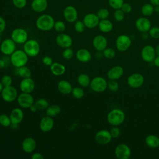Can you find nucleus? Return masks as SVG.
Returning <instances> with one entry per match:
<instances>
[{
  "label": "nucleus",
  "mask_w": 159,
  "mask_h": 159,
  "mask_svg": "<svg viewBox=\"0 0 159 159\" xmlns=\"http://www.w3.org/2000/svg\"><path fill=\"white\" fill-rule=\"evenodd\" d=\"M55 22L53 17L51 15L44 14L37 18L35 25L40 30L48 31L53 28Z\"/></svg>",
  "instance_id": "f257e3e1"
},
{
  "label": "nucleus",
  "mask_w": 159,
  "mask_h": 159,
  "mask_svg": "<svg viewBox=\"0 0 159 159\" xmlns=\"http://www.w3.org/2000/svg\"><path fill=\"white\" fill-rule=\"evenodd\" d=\"M29 56L22 50H16L10 55V61L16 68L26 65L28 62Z\"/></svg>",
  "instance_id": "f03ea898"
},
{
  "label": "nucleus",
  "mask_w": 159,
  "mask_h": 159,
  "mask_svg": "<svg viewBox=\"0 0 159 159\" xmlns=\"http://www.w3.org/2000/svg\"><path fill=\"white\" fill-rule=\"evenodd\" d=\"M125 113L119 109L111 110L107 115V120L112 126H119L122 124L125 120Z\"/></svg>",
  "instance_id": "7ed1b4c3"
},
{
  "label": "nucleus",
  "mask_w": 159,
  "mask_h": 159,
  "mask_svg": "<svg viewBox=\"0 0 159 159\" xmlns=\"http://www.w3.org/2000/svg\"><path fill=\"white\" fill-rule=\"evenodd\" d=\"M23 50L30 57L37 56L40 50L39 43L35 39L27 40L23 45Z\"/></svg>",
  "instance_id": "20e7f679"
},
{
  "label": "nucleus",
  "mask_w": 159,
  "mask_h": 159,
  "mask_svg": "<svg viewBox=\"0 0 159 159\" xmlns=\"http://www.w3.org/2000/svg\"><path fill=\"white\" fill-rule=\"evenodd\" d=\"M91 89L96 93L104 92L107 88V81L101 76H96L91 80Z\"/></svg>",
  "instance_id": "39448f33"
},
{
  "label": "nucleus",
  "mask_w": 159,
  "mask_h": 159,
  "mask_svg": "<svg viewBox=\"0 0 159 159\" xmlns=\"http://www.w3.org/2000/svg\"><path fill=\"white\" fill-rule=\"evenodd\" d=\"M1 94L2 99L7 102H12L16 101L18 96L17 90L12 85L4 87Z\"/></svg>",
  "instance_id": "423d86ee"
},
{
  "label": "nucleus",
  "mask_w": 159,
  "mask_h": 159,
  "mask_svg": "<svg viewBox=\"0 0 159 159\" xmlns=\"http://www.w3.org/2000/svg\"><path fill=\"white\" fill-rule=\"evenodd\" d=\"M11 38L16 43L24 44L28 40V33L22 28H16L12 31Z\"/></svg>",
  "instance_id": "0eeeda50"
},
{
  "label": "nucleus",
  "mask_w": 159,
  "mask_h": 159,
  "mask_svg": "<svg viewBox=\"0 0 159 159\" xmlns=\"http://www.w3.org/2000/svg\"><path fill=\"white\" fill-rule=\"evenodd\" d=\"M132 43L131 39L129 36L122 34L118 36L116 40V47L120 52L127 51Z\"/></svg>",
  "instance_id": "6e6552de"
},
{
  "label": "nucleus",
  "mask_w": 159,
  "mask_h": 159,
  "mask_svg": "<svg viewBox=\"0 0 159 159\" xmlns=\"http://www.w3.org/2000/svg\"><path fill=\"white\" fill-rule=\"evenodd\" d=\"M114 154L118 159H129L131 155V150L127 144L120 143L116 147Z\"/></svg>",
  "instance_id": "1a4fd4ad"
},
{
  "label": "nucleus",
  "mask_w": 159,
  "mask_h": 159,
  "mask_svg": "<svg viewBox=\"0 0 159 159\" xmlns=\"http://www.w3.org/2000/svg\"><path fill=\"white\" fill-rule=\"evenodd\" d=\"M16 50V43L11 39H6L0 45L1 52L6 55H11Z\"/></svg>",
  "instance_id": "9d476101"
},
{
  "label": "nucleus",
  "mask_w": 159,
  "mask_h": 159,
  "mask_svg": "<svg viewBox=\"0 0 159 159\" xmlns=\"http://www.w3.org/2000/svg\"><path fill=\"white\" fill-rule=\"evenodd\" d=\"M18 104L22 108H29L34 103V98L31 93H22L17 98Z\"/></svg>",
  "instance_id": "9b49d317"
},
{
  "label": "nucleus",
  "mask_w": 159,
  "mask_h": 159,
  "mask_svg": "<svg viewBox=\"0 0 159 159\" xmlns=\"http://www.w3.org/2000/svg\"><path fill=\"white\" fill-rule=\"evenodd\" d=\"M112 136L109 130L102 129L96 132L94 136L95 141L99 145H107L112 140Z\"/></svg>",
  "instance_id": "f8f14e48"
},
{
  "label": "nucleus",
  "mask_w": 159,
  "mask_h": 159,
  "mask_svg": "<svg viewBox=\"0 0 159 159\" xmlns=\"http://www.w3.org/2000/svg\"><path fill=\"white\" fill-rule=\"evenodd\" d=\"M155 57L156 53L155 48L150 45H147L143 47L141 50V57L145 62H153Z\"/></svg>",
  "instance_id": "ddd939ff"
},
{
  "label": "nucleus",
  "mask_w": 159,
  "mask_h": 159,
  "mask_svg": "<svg viewBox=\"0 0 159 159\" xmlns=\"http://www.w3.org/2000/svg\"><path fill=\"white\" fill-rule=\"evenodd\" d=\"M127 82L130 88H138L143 84L144 77L140 73H135L128 77Z\"/></svg>",
  "instance_id": "4468645a"
},
{
  "label": "nucleus",
  "mask_w": 159,
  "mask_h": 159,
  "mask_svg": "<svg viewBox=\"0 0 159 159\" xmlns=\"http://www.w3.org/2000/svg\"><path fill=\"white\" fill-rule=\"evenodd\" d=\"M55 41L57 44L63 48L71 47L73 44V39L71 36L63 32L57 35Z\"/></svg>",
  "instance_id": "2eb2a0df"
},
{
  "label": "nucleus",
  "mask_w": 159,
  "mask_h": 159,
  "mask_svg": "<svg viewBox=\"0 0 159 159\" xmlns=\"http://www.w3.org/2000/svg\"><path fill=\"white\" fill-rule=\"evenodd\" d=\"M63 14L65 20L69 23H73L77 20L78 11L73 6H67L64 9Z\"/></svg>",
  "instance_id": "dca6fc26"
},
{
  "label": "nucleus",
  "mask_w": 159,
  "mask_h": 159,
  "mask_svg": "<svg viewBox=\"0 0 159 159\" xmlns=\"http://www.w3.org/2000/svg\"><path fill=\"white\" fill-rule=\"evenodd\" d=\"M100 19L94 13H88L86 14L83 19V21L86 26L88 29H93L98 25Z\"/></svg>",
  "instance_id": "f3484780"
},
{
  "label": "nucleus",
  "mask_w": 159,
  "mask_h": 159,
  "mask_svg": "<svg viewBox=\"0 0 159 159\" xmlns=\"http://www.w3.org/2000/svg\"><path fill=\"white\" fill-rule=\"evenodd\" d=\"M135 25L139 31L141 32H147L151 28V22L147 17L143 16L137 19Z\"/></svg>",
  "instance_id": "a211bd4d"
},
{
  "label": "nucleus",
  "mask_w": 159,
  "mask_h": 159,
  "mask_svg": "<svg viewBox=\"0 0 159 159\" xmlns=\"http://www.w3.org/2000/svg\"><path fill=\"white\" fill-rule=\"evenodd\" d=\"M35 87V82L31 77L22 78L19 84V88L22 93H31L34 91Z\"/></svg>",
  "instance_id": "6ab92c4d"
},
{
  "label": "nucleus",
  "mask_w": 159,
  "mask_h": 159,
  "mask_svg": "<svg viewBox=\"0 0 159 159\" xmlns=\"http://www.w3.org/2000/svg\"><path fill=\"white\" fill-rule=\"evenodd\" d=\"M54 126V121L52 117L45 116L43 117L39 124V127L41 131L43 132H48L51 131Z\"/></svg>",
  "instance_id": "aec40b11"
},
{
  "label": "nucleus",
  "mask_w": 159,
  "mask_h": 159,
  "mask_svg": "<svg viewBox=\"0 0 159 159\" xmlns=\"http://www.w3.org/2000/svg\"><path fill=\"white\" fill-rule=\"evenodd\" d=\"M93 45L98 52H102L107 46V39L101 35H96L93 40Z\"/></svg>",
  "instance_id": "412c9836"
},
{
  "label": "nucleus",
  "mask_w": 159,
  "mask_h": 159,
  "mask_svg": "<svg viewBox=\"0 0 159 159\" xmlns=\"http://www.w3.org/2000/svg\"><path fill=\"white\" fill-rule=\"evenodd\" d=\"M21 146L22 149L24 152L27 153H31L35 150L36 148V141L34 138L31 137H28L23 140Z\"/></svg>",
  "instance_id": "4be33fe9"
},
{
  "label": "nucleus",
  "mask_w": 159,
  "mask_h": 159,
  "mask_svg": "<svg viewBox=\"0 0 159 159\" xmlns=\"http://www.w3.org/2000/svg\"><path fill=\"white\" fill-rule=\"evenodd\" d=\"M24 112L19 107H16L13 109L9 115L12 124H19L24 119Z\"/></svg>",
  "instance_id": "5701e85b"
},
{
  "label": "nucleus",
  "mask_w": 159,
  "mask_h": 159,
  "mask_svg": "<svg viewBox=\"0 0 159 159\" xmlns=\"http://www.w3.org/2000/svg\"><path fill=\"white\" fill-rule=\"evenodd\" d=\"M124 74V69L120 66H115L109 70L107 76L109 80H117L121 78Z\"/></svg>",
  "instance_id": "b1692460"
},
{
  "label": "nucleus",
  "mask_w": 159,
  "mask_h": 159,
  "mask_svg": "<svg viewBox=\"0 0 159 159\" xmlns=\"http://www.w3.org/2000/svg\"><path fill=\"white\" fill-rule=\"evenodd\" d=\"M48 7L47 0H32L31 2V8L35 12H44Z\"/></svg>",
  "instance_id": "393cba45"
},
{
  "label": "nucleus",
  "mask_w": 159,
  "mask_h": 159,
  "mask_svg": "<svg viewBox=\"0 0 159 159\" xmlns=\"http://www.w3.org/2000/svg\"><path fill=\"white\" fill-rule=\"evenodd\" d=\"M76 57L80 62L87 63L91 60L92 55L86 48H80L76 52Z\"/></svg>",
  "instance_id": "a878e982"
},
{
  "label": "nucleus",
  "mask_w": 159,
  "mask_h": 159,
  "mask_svg": "<svg viewBox=\"0 0 159 159\" xmlns=\"http://www.w3.org/2000/svg\"><path fill=\"white\" fill-rule=\"evenodd\" d=\"M57 89L61 94L68 95L71 93L73 87L69 81L66 80H61L58 83Z\"/></svg>",
  "instance_id": "bb28decb"
},
{
  "label": "nucleus",
  "mask_w": 159,
  "mask_h": 159,
  "mask_svg": "<svg viewBox=\"0 0 159 159\" xmlns=\"http://www.w3.org/2000/svg\"><path fill=\"white\" fill-rule=\"evenodd\" d=\"M52 74L57 76L63 75L66 71V67L63 64L58 62H53L50 66Z\"/></svg>",
  "instance_id": "cd10ccee"
},
{
  "label": "nucleus",
  "mask_w": 159,
  "mask_h": 159,
  "mask_svg": "<svg viewBox=\"0 0 159 159\" xmlns=\"http://www.w3.org/2000/svg\"><path fill=\"white\" fill-rule=\"evenodd\" d=\"M101 32L103 33H109L113 29V24L109 19L100 20L98 25Z\"/></svg>",
  "instance_id": "c85d7f7f"
},
{
  "label": "nucleus",
  "mask_w": 159,
  "mask_h": 159,
  "mask_svg": "<svg viewBox=\"0 0 159 159\" xmlns=\"http://www.w3.org/2000/svg\"><path fill=\"white\" fill-rule=\"evenodd\" d=\"M146 145L152 148H155L159 147V137L155 135L150 134L146 137L145 139Z\"/></svg>",
  "instance_id": "c756f323"
},
{
  "label": "nucleus",
  "mask_w": 159,
  "mask_h": 159,
  "mask_svg": "<svg viewBox=\"0 0 159 159\" xmlns=\"http://www.w3.org/2000/svg\"><path fill=\"white\" fill-rule=\"evenodd\" d=\"M91 79L88 75L86 73H81L78 76V83L82 88H86L90 85Z\"/></svg>",
  "instance_id": "7c9ffc66"
},
{
  "label": "nucleus",
  "mask_w": 159,
  "mask_h": 159,
  "mask_svg": "<svg viewBox=\"0 0 159 159\" xmlns=\"http://www.w3.org/2000/svg\"><path fill=\"white\" fill-rule=\"evenodd\" d=\"M61 112V107L57 104H52L48 106V107L45 109V113L47 116H50L52 117L58 115Z\"/></svg>",
  "instance_id": "2f4dec72"
},
{
  "label": "nucleus",
  "mask_w": 159,
  "mask_h": 159,
  "mask_svg": "<svg viewBox=\"0 0 159 159\" xmlns=\"http://www.w3.org/2000/svg\"><path fill=\"white\" fill-rule=\"evenodd\" d=\"M154 12V6L150 2L144 4L141 7V13L145 17L150 16Z\"/></svg>",
  "instance_id": "473e14b6"
},
{
  "label": "nucleus",
  "mask_w": 159,
  "mask_h": 159,
  "mask_svg": "<svg viewBox=\"0 0 159 159\" xmlns=\"http://www.w3.org/2000/svg\"><path fill=\"white\" fill-rule=\"evenodd\" d=\"M17 75L22 78H30L32 74L30 68L25 65L17 68Z\"/></svg>",
  "instance_id": "72a5a7b5"
},
{
  "label": "nucleus",
  "mask_w": 159,
  "mask_h": 159,
  "mask_svg": "<svg viewBox=\"0 0 159 159\" xmlns=\"http://www.w3.org/2000/svg\"><path fill=\"white\" fill-rule=\"evenodd\" d=\"M35 105L37 106L38 110L43 111L45 110L49 106L48 102L44 98H39L34 102Z\"/></svg>",
  "instance_id": "f704fd0d"
},
{
  "label": "nucleus",
  "mask_w": 159,
  "mask_h": 159,
  "mask_svg": "<svg viewBox=\"0 0 159 159\" xmlns=\"http://www.w3.org/2000/svg\"><path fill=\"white\" fill-rule=\"evenodd\" d=\"M11 124L12 122H11L9 116H7L6 114H0V125H1L5 127H10Z\"/></svg>",
  "instance_id": "c9c22d12"
},
{
  "label": "nucleus",
  "mask_w": 159,
  "mask_h": 159,
  "mask_svg": "<svg viewBox=\"0 0 159 159\" xmlns=\"http://www.w3.org/2000/svg\"><path fill=\"white\" fill-rule=\"evenodd\" d=\"M71 94L75 98L77 99H80L84 96V91L82 88V87H75V88H73Z\"/></svg>",
  "instance_id": "e433bc0d"
},
{
  "label": "nucleus",
  "mask_w": 159,
  "mask_h": 159,
  "mask_svg": "<svg viewBox=\"0 0 159 159\" xmlns=\"http://www.w3.org/2000/svg\"><path fill=\"white\" fill-rule=\"evenodd\" d=\"M124 2V0H108V4L109 6L115 10L120 9Z\"/></svg>",
  "instance_id": "4c0bfd02"
},
{
  "label": "nucleus",
  "mask_w": 159,
  "mask_h": 159,
  "mask_svg": "<svg viewBox=\"0 0 159 159\" xmlns=\"http://www.w3.org/2000/svg\"><path fill=\"white\" fill-rule=\"evenodd\" d=\"M53 29L57 32L61 33L63 32L66 29V25L64 22L61 20H57L55 22Z\"/></svg>",
  "instance_id": "58836bf2"
},
{
  "label": "nucleus",
  "mask_w": 159,
  "mask_h": 159,
  "mask_svg": "<svg viewBox=\"0 0 159 159\" xmlns=\"http://www.w3.org/2000/svg\"><path fill=\"white\" fill-rule=\"evenodd\" d=\"M102 55L107 59H112L116 56V52L112 48L106 47L102 51Z\"/></svg>",
  "instance_id": "ea45409f"
},
{
  "label": "nucleus",
  "mask_w": 159,
  "mask_h": 159,
  "mask_svg": "<svg viewBox=\"0 0 159 159\" xmlns=\"http://www.w3.org/2000/svg\"><path fill=\"white\" fill-rule=\"evenodd\" d=\"M96 15L100 20L106 19L109 16V11L106 8H101L97 12Z\"/></svg>",
  "instance_id": "a19ab883"
},
{
  "label": "nucleus",
  "mask_w": 159,
  "mask_h": 159,
  "mask_svg": "<svg viewBox=\"0 0 159 159\" xmlns=\"http://www.w3.org/2000/svg\"><path fill=\"white\" fill-rule=\"evenodd\" d=\"M85 25L83 22V21L81 20H76L75 22V25H74V29L76 32L78 33H82L85 30Z\"/></svg>",
  "instance_id": "79ce46f5"
},
{
  "label": "nucleus",
  "mask_w": 159,
  "mask_h": 159,
  "mask_svg": "<svg viewBox=\"0 0 159 159\" xmlns=\"http://www.w3.org/2000/svg\"><path fill=\"white\" fill-rule=\"evenodd\" d=\"M74 55V52L71 47L64 48L62 52L63 57L66 60H70Z\"/></svg>",
  "instance_id": "37998d69"
},
{
  "label": "nucleus",
  "mask_w": 159,
  "mask_h": 159,
  "mask_svg": "<svg viewBox=\"0 0 159 159\" xmlns=\"http://www.w3.org/2000/svg\"><path fill=\"white\" fill-rule=\"evenodd\" d=\"M107 88L112 92H116L118 90L119 88V83L116 81V80H110L109 81L107 82Z\"/></svg>",
  "instance_id": "c03bdc74"
},
{
  "label": "nucleus",
  "mask_w": 159,
  "mask_h": 159,
  "mask_svg": "<svg viewBox=\"0 0 159 159\" xmlns=\"http://www.w3.org/2000/svg\"><path fill=\"white\" fill-rule=\"evenodd\" d=\"M114 17L117 22L122 21L125 18V13L120 9H116L114 13Z\"/></svg>",
  "instance_id": "a18cd8bd"
},
{
  "label": "nucleus",
  "mask_w": 159,
  "mask_h": 159,
  "mask_svg": "<svg viewBox=\"0 0 159 159\" xmlns=\"http://www.w3.org/2000/svg\"><path fill=\"white\" fill-rule=\"evenodd\" d=\"M1 82L3 84V86H9L12 85V78L11 76L8 75H3L1 78Z\"/></svg>",
  "instance_id": "49530a36"
},
{
  "label": "nucleus",
  "mask_w": 159,
  "mask_h": 159,
  "mask_svg": "<svg viewBox=\"0 0 159 159\" xmlns=\"http://www.w3.org/2000/svg\"><path fill=\"white\" fill-rule=\"evenodd\" d=\"M148 34L153 39H159V27H151L148 30Z\"/></svg>",
  "instance_id": "de8ad7c7"
},
{
  "label": "nucleus",
  "mask_w": 159,
  "mask_h": 159,
  "mask_svg": "<svg viewBox=\"0 0 159 159\" xmlns=\"http://www.w3.org/2000/svg\"><path fill=\"white\" fill-rule=\"evenodd\" d=\"M13 5L17 9H22L27 4V0H12Z\"/></svg>",
  "instance_id": "09e8293b"
},
{
  "label": "nucleus",
  "mask_w": 159,
  "mask_h": 159,
  "mask_svg": "<svg viewBox=\"0 0 159 159\" xmlns=\"http://www.w3.org/2000/svg\"><path fill=\"white\" fill-rule=\"evenodd\" d=\"M112 138H117L120 135V130L117 126H112L109 130Z\"/></svg>",
  "instance_id": "8fccbe9b"
},
{
  "label": "nucleus",
  "mask_w": 159,
  "mask_h": 159,
  "mask_svg": "<svg viewBox=\"0 0 159 159\" xmlns=\"http://www.w3.org/2000/svg\"><path fill=\"white\" fill-rule=\"evenodd\" d=\"M120 9L125 13V14H128L130 13L132 11V6L131 5L128 3V2H124Z\"/></svg>",
  "instance_id": "3c124183"
},
{
  "label": "nucleus",
  "mask_w": 159,
  "mask_h": 159,
  "mask_svg": "<svg viewBox=\"0 0 159 159\" xmlns=\"http://www.w3.org/2000/svg\"><path fill=\"white\" fill-rule=\"evenodd\" d=\"M42 63L45 65H46V66H50L53 63V59L50 57H49V56H45L42 58Z\"/></svg>",
  "instance_id": "603ef678"
},
{
  "label": "nucleus",
  "mask_w": 159,
  "mask_h": 159,
  "mask_svg": "<svg viewBox=\"0 0 159 159\" xmlns=\"http://www.w3.org/2000/svg\"><path fill=\"white\" fill-rule=\"evenodd\" d=\"M6 22L5 19L2 17L0 16V34L4 32V30L6 29Z\"/></svg>",
  "instance_id": "864d4df0"
},
{
  "label": "nucleus",
  "mask_w": 159,
  "mask_h": 159,
  "mask_svg": "<svg viewBox=\"0 0 159 159\" xmlns=\"http://www.w3.org/2000/svg\"><path fill=\"white\" fill-rule=\"evenodd\" d=\"M31 158L32 159H43L44 157L41 153L36 152L32 154V155L31 156Z\"/></svg>",
  "instance_id": "5fc2aeb1"
},
{
  "label": "nucleus",
  "mask_w": 159,
  "mask_h": 159,
  "mask_svg": "<svg viewBox=\"0 0 159 159\" xmlns=\"http://www.w3.org/2000/svg\"><path fill=\"white\" fill-rule=\"evenodd\" d=\"M153 63L154 65L157 66V67H159V56L158 55H156L154 60H153Z\"/></svg>",
  "instance_id": "6e6d98bb"
},
{
  "label": "nucleus",
  "mask_w": 159,
  "mask_h": 159,
  "mask_svg": "<svg viewBox=\"0 0 159 159\" xmlns=\"http://www.w3.org/2000/svg\"><path fill=\"white\" fill-rule=\"evenodd\" d=\"M6 65V62L3 59H0V69L4 68Z\"/></svg>",
  "instance_id": "4d7b16f0"
},
{
  "label": "nucleus",
  "mask_w": 159,
  "mask_h": 159,
  "mask_svg": "<svg viewBox=\"0 0 159 159\" xmlns=\"http://www.w3.org/2000/svg\"><path fill=\"white\" fill-rule=\"evenodd\" d=\"M29 109H30V111L31 112H36V111L38 110L37 106L35 105L34 103L29 107Z\"/></svg>",
  "instance_id": "13d9d810"
},
{
  "label": "nucleus",
  "mask_w": 159,
  "mask_h": 159,
  "mask_svg": "<svg viewBox=\"0 0 159 159\" xmlns=\"http://www.w3.org/2000/svg\"><path fill=\"white\" fill-rule=\"evenodd\" d=\"M149 1H150V2L154 6H159V0H149Z\"/></svg>",
  "instance_id": "bf43d9fd"
},
{
  "label": "nucleus",
  "mask_w": 159,
  "mask_h": 159,
  "mask_svg": "<svg viewBox=\"0 0 159 159\" xmlns=\"http://www.w3.org/2000/svg\"><path fill=\"white\" fill-rule=\"evenodd\" d=\"M142 39H144V40H146V39L148 38L149 34L148 35L147 32H142Z\"/></svg>",
  "instance_id": "052dcab7"
},
{
  "label": "nucleus",
  "mask_w": 159,
  "mask_h": 159,
  "mask_svg": "<svg viewBox=\"0 0 159 159\" xmlns=\"http://www.w3.org/2000/svg\"><path fill=\"white\" fill-rule=\"evenodd\" d=\"M155 50L156 55H158L159 56V44H158L156 46V47L155 48Z\"/></svg>",
  "instance_id": "680f3d73"
},
{
  "label": "nucleus",
  "mask_w": 159,
  "mask_h": 159,
  "mask_svg": "<svg viewBox=\"0 0 159 159\" xmlns=\"http://www.w3.org/2000/svg\"><path fill=\"white\" fill-rule=\"evenodd\" d=\"M154 11L155 12H159V6H154Z\"/></svg>",
  "instance_id": "e2e57ef3"
},
{
  "label": "nucleus",
  "mask_w": 159,
  "mask_h": 159,
  "mask_svg": "<svg viewBox=\"0 0 159 159\" xmlns=\"http://www.w3.org/2000/svg\"><path fill=\"white\" fill-rule=\"evenodd\" d=\"M4 86H3V84H2V83L1 82V81H0V93H1V92H2V89H3V88H4Z\"/></svg>",
  "instance_id": "0e129e2a"
},
{
  "label": "nucleus",
  "mask_w": 159,
  "mask_h": 159,
  "mask_svg": "<svg viewBox=\"0 0 159 159\" xmlns=\"http://www.w3.org/2000/svg\"><path fill=\"white\" fill-rule=\"evenodd\" d=\"M1 43V36H0V45Z\"/></svg>",
  "instance_id": "69168bd1"
}]
</instances>
